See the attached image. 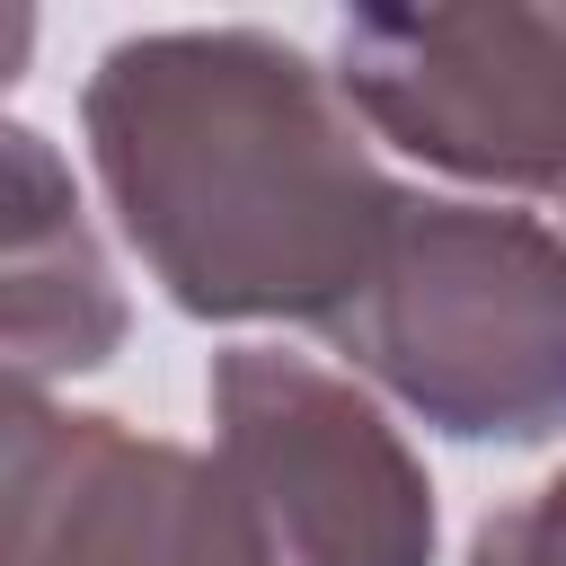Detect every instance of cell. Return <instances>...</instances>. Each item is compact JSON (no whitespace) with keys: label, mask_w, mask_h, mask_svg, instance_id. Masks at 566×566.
I'll list each match as a JSON object with an SVG mask.
<instances>
[{"label":"cell","mask_w":566,"mask_h":566,"mask_svg":"<svg viewBox=\"0 0 566 566\" xmlns=\"http://www.w3.org/2000/svg\"><path fill=\"white\" fill-rule=\"evenodd\" d=\"M97 186L186 318L336 327L407 212L336 71L265 27H150L80 88Z\"/></svg>","instance_id":"obj_1"},{"label":"cell","mask_w":566,"mask_h":566,"mask_svg":"<svg viewBox=\"0 0 566 566\" xmlns=\"http://www.w3.org/2000/svg\"><path fill=\"white\" fill-rule=\"evenodd\" d=\"M327 345L451 442L566 433V230L407 195Z\"/></svg>","instance_id":"obj_2"},{"label":"cell","mask_w":566,"mask_h":566,"mask_svg":"<svg viewBox=\"0 0 566 566\" xmlns=\"http://www.w3.org/2000/svg\"><path fill=\"white\" fill-rule=\"evenodd\" d=\"M203 389L239 566H433V478L371 389L283 345L212 354Z\"/></svg>","instance_id":"obj_3"},{"label":"cell","mask_w":566,"mask_h":566,"mask_svg":"<svg viewBox=\"0 0 566 566\" xmlns=\"http://www.w3.org/2000/svg\"><path fill=\"white\" fill-rule=\"evenodd\" d=\"M336 88L442 177L566 195V9H354L336 27Z\"/></svg>","instance_id":"obj_4"},{"label":"cell","mask_w":566,"mask_h":566,"mask_svg":"<svg viewBox=\"0 0 566 566\" xmlns=\"http://www.w3.org/2000/svg\"><path fill=\"white\" fill-rule=\"evenodd\" d=\"M0 486L9 566H239L212 451L133 433L124 416L9 389Z\"/></svg>","instance_id":"obj_5"},{"label":"cell","mask_w":566,"mask_h":566,"mask_svg":"<svg viewBox=\"0 0 566 566\" xmlns=\"http://www.w3.org/2000/svg\"><path fill=\"white\" fill-rule=\"evenodd\" d=\"M0 186H9V389L97 371L124 345V292L97 256L71 168L35 124L0 133Z\"/></svg>","instance_id":"obj_6"},{"label":"cell","mask_w":566,"mask_h":566,"mask_svg":"<svg viewBox=\"0 0 566 566\" xmlns=\"http://www.w3.org/2000/svg\"><path fill=\"white\" fill-rule=\"evenodd\" d=\"M469 566H566V469L539 478L531 495L495 504L469 539Z\"/></svg>","instance_id":"obj_7"},{"label":"cell","mask_w":566,"mask_h":566,"mask_svg":"<svg viewBox=\"0 0 566 566\" xmlns=\"http://www.w3.org/2000/svg\"><path fill=\"white\" fill-rule=\"evenodd\" d=\"M557 212H566V195H557Z\"/></svg>","instance_id":"obj_8"}]
</instances>
